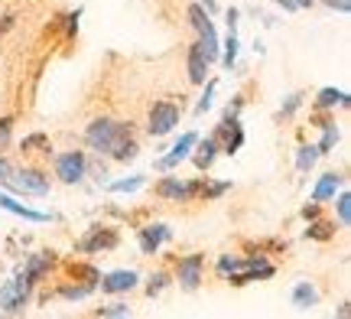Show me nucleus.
<instances>
[{
	"label": "nucleus",
	"instance_id": "nucleus-1",
	"mask_svg": "<svg viewBox=\"0 0 351 319\" xmlns=\"http://www.w3.org/2000/svg\"><path fill=\"white\" fill-rule=\"evenodd\" d=\"M85 141L91 150L98 154H111L114 160H134L137 156V143H134V128L124 121H111V117H98L91 121L85 130Z\"/></svg>",
	"mask_w": 351,
	"mask_h": 319
},
{
	"label": "nucleus",
	"instance_id": "nucleus-2",
	"mask_svg": "<svg viewBox=\"0 0 351 319\" xmlns=\"http://www.w3.org/2000/svg\"><path fill=\"white\" fill-rule=\"evenodd\" d=\"M189 20H192L195 33H199V43H202V49H205V56H208V62H215L218 59V33H215V23H212V16H208V10L202 3H192L189 7Z\"/></svg>",
	"mask_w": 351,
	"mask_h": 319
},
{
	"label": "nucleus",
	"instance_id": "nucleus-3",
	"mask_svg": "<svg viewBox=\"0 0 351 319\" xmlns=\"http://www.w3.org/2000/svg\"><path fill=\"white\" fill-rule=\"evenodd\" d=\"M7 182H10V189L23 192V196H46L49 192V176L39 169H16V173L10 169Z\"/></svg>",
	"mask_w": 351,
	"mask_h": 319
},
{
	"label": "nucleus",
	"instance_id": "nucleus-4",
	"mask_svg": "<svg viewBox=\"0 0 351 319\" xmlns=\"http://www.w3.org/2000/svg\"><path fill=\"white\" fill-rule=\"evenodd\" d=\"M179 117H182L179 104H173V102H156L150 108V124H147V130H150L153 137H163V134H169V130L179 124Z\"/></svg>",
	"mask_w": 351,
	"mask_h": 319
},
{
	"label": "nucleus",
	"instance_id": "nucleus-5",
	"mask_svg": "<svg viewBox=\"0 0 351 319\" xmlns=\"http://www.w3.org/2000/svg\"><path fill=\"white\" fill-rule=\"evenodd\" d=\"M231 274V283H247V281H257V277H274V264H267L261 255L257 257H247V261H238L228 268Z\"/></svg>",
	"mask_w": 351,
	"mask_h": 319
},
{
	"label": "nucleus",
	"instance_id": "nucleus-6",
	"mask_svg": "<svg viewBox=\"0 0 351 319\" xmlns=\"http://www.w3.org/2000/svg\"><path fill=\"white\" fill-rule=\"evenodd\" d=\"M88 169V160L82 150H69V154H59L56 156V176L62 179V182H82V176H85Z\"/></svg>",
	"mask_w": 351,
	"mask_h": 319
},
{
	"label": "nucleus",
	"instance_id": "nucleus-7",
	"mask_svg": "<svg viewBox=\"0 0 351 319\" xmlns=\"http://www.w3.org/2000/svg\"><path fill=\"white\" fill-rule=\"evenodd\" d=\"M202 268H205V255H186L179 264H176V277H179V287L182 290H199L202 283Z\"/></svg>",
	"mask_w": 351,
	"mask_h": 319
},
{
	"label": "nucleus",
	"instance_id": "nucleus-8",
	"mask_svg": "<svg viewBox=\"0 0 351 319\" xmlns=\"http://www.w3.org/2000/svg\"><path fill=\"white\" fill-rule=\"evenodd\" d=\"M199 192H202V182H179L176 176H166L156 182V196L160 199H173V202H189Z\"/></svg>",
	"mask_w": 351,
	"mask_h": 319
},
{
	"label": "nucleus",
	"instance_id": "nucleus-9",
	"mask_svg": "<svg viewBox=\"0 0 351 319\" xmlns=\"http://www.w3.org/2000/svg\"><path fill=\"white\" fill-rule=\"evenodd\" d=\"M195 143H199V134H195V130H189V134H182V137L176 141L173 150H169V154H166L163 160H156V169H173L176 163H182V160L189 156V150H192Z\"/></svg>",
	"mask_w": 351,
	"mask_h": 319
},
{
	"label": "nucleus",
	"instance_id": "nucleus-10",
	"mask_svg": "<svg viewBox=\"0 0 351 319\" xmlns=\"http://www.w3.org/2000/svg\"><path fill=\"white\" fill-rule=\"evenodd\" d=\"M98 283L104 294H124V290H134V287H137V274H134V270H114L108 277H101Z\"/></svg>",
	"mask_w": 351,
	"mask_h": 319
},
{
	"label": "nucleus",
	"instance_id": "nucleus-11",
	"mask_svg": "<svg viewBox=\"0 0 351 319\" xmlns=\"http://www.w3.org/2000/svg\"><path fill=\"white\" fill-rule=\"evenodd\" d=\"M114 244H117V231H114V228H95L85 241L78 244V248H82V251H88V255H95V251H111Z\"/></svg>",
	"mask_w": 351,
	"mask_h": 319
},
{
	"label": "nucleus",
	"instance_id": "nucleus-12",
	"mask_svg": "<svg viewBox=\"0 0 351 319\" xmlns=\"http://www.w3.org/2000/svg\"><path fill=\"white\" fill-rule=\"evenodd\" d=\"M208 56H205V49H202V43H192L189 46V82H195V85H202L205 82V72H208Z\"/></svg>",
	"mask_w": 351,
	"mask_h": 319
},
{
	"label": "nucleus",
	"instance_id": "nucleus-13",
	"mask_svg": "<svg viewBox=\"0 0 351 319\" xmlns=\"http://www.w3.org/2000/svg\"><path fill=\"white\" fill-rule=\"evenodd\" d=\"M166 238H169V228H166V225H147V228H140V251H143V255H156Z\"/></svg>",
	"mask_w": 351,
	"mask_h": 319
},
{
	"label": "nucleus",
	"instance_id": "nucleus-14",
	"mask_svg": "<svg viewBox=\"0 0 351 319\" xmlns=\"http://www.w3.org/2000/svg\"><path fill=\"white\" fill-rule=\"evenodd\" d=\"M218 134H225V154H238L241 143H244V130H241L238 117H225L221 121V128H218Z\"/></svg>",
	"mask_w": 351,
	"mask_h": 319
},
{
	"label": "nucleus",
	"instance_id": "nucleus-15",
	"mask_svg": "<svg viewBox=\"0 0 351 319\" xmlns=\"http://www.w3.org/2000/svg\"><path fill=\"white\" fill-rule=\"evenodd\" d=\"M0 209H3V212H10V215L26 218V222H46V218H49V215H43V212H36V209H29V205L10 199L7 192H0Z\"/></svg>",
	"mask_w": 351,
	"mask_h": 319
},
{
	"label": "nucleus",
	"instance_id": "nucleus-16",
	"mask_svg": "<svg viewBox=\"0 0 351 319\" xmlns=\"http://www.w3.org/2000/svg\"><path fill=\"white\" fill-rule=\"evenodd\" d=\"M49 264H52V257H49V255H33L29 261H26V268L20 270V277H23V281L29 283V287H33L36 281H43V274L49 270Z\"/></svg>",
	"mask_w": 351,
	"mask_h": 319
},
{
	"label": "nucleus",
	"instance_id": "nucleus-17",
	"mask_svg": "<svg viewBox=\"0 0 351 319\" xmlns=\"http://www.w3.org/2000/svg\"><path fill=\"white\" fill-rule=\"evenodd\" d=\"M341 189V176L339 173H326V176L315 182L313 189V202H328V199H335V192Z\"/></svg>",
	"mask_w": 351,
	"mask_h": 319
},
{
	"label": "nucleus",
	"instance_id": "nucleus-18",
	"mask_svg": "<svg viewBox=\"0 0 351 319\" xmlns=\"http://www.w3.org/2000/svg\"><path fill=\"white\" fill-rule=\"evenodd\" d=\"M315 303H319V290H315L313 283H296L293 287V307L296 309H313Z\"/></svg>",
	"mask_w": 351,
	"mask_h": 319
},
{
	"label": "nucleus",
	"instance_id": "nucleus-19",
	"mask_svg": "<svg viewBox=\"0 0 351 319\" xmlns=\"http://www.w3.org/2000/svg\"><path fill=\"white\" fill-rule=\"evenodd\" d=\"M215 150H218V141L208 137V141L199 147V154H195V166H199V169H208V166L215 163Z\"/></svg>",
	"mask_w": 351,
	"mask_h": 319
},
{
	"label": "nucleus",
	"instance_id": "nucleus-20",
	"mask_svg": "<svg viewBox=\"0 0 351 319\" xmlns=\"http://www.w3.org/2000/svg\"><path fill=\"white\" fill-rule=\"evenodd\" d=\"M315 160H319V147H300L296 150V169L300 173H309L315 166Z\"/></svg>",
	"mask_w": 351,
	"mask_h": 319
},
{
	"label": "nucleus",
	"instance_id": "nucleus-21",
	"mask_svg": "<svg viewBox=\"0 0 351 319\" xmlns=\"http://www.w3.org/2000/svg\"><path fill=\"white\" fill-rule=\"evenodd\" d=\"M335 104H348V91H339V88L319 91V108H335Z\"/></svg>",
	"mask_w": 351,
	"mask_h": 319
},
{
	"label": "nucleus",
	"instance_id": "nucleus-22",
	"mask_svg": "<svg viewBox=\"0 0 351 319\" xmlns=\"http://www.w3.org/2000/svg\"><path fill=\"white\" fill-rule=\"evenodd\" d=\"M322 128V143H319V154H328L335 143H339V128L332 124V121H326V124H319Z\"/></svg>",
	"mask_w": 351,
	"mask_h": 319
},
{
	"label": "nucleus",
	"instance_id": "nucleus-23",
	"mask_svg": "<svg viewBox=\"0 0 351 319\" xmlns=\"http://www.w3.org/2000/svg\"><path fill=\"white\" fill-rule=\"evenodd\" d=\"M221 62H225V69H234V62H238V33H234V29H228V43H225Z\"/></svg>",
	"mask_w": 351,
	"mask_h": 319
},
{
	"label": "nucleus",
	"instance_id": "nucleus-24",
	"mask_svg": "<svg viewBox=\"0 0 351 319\" xmlns=\"http://www.w3.org/2000/svg\"><path fill=\"white\" fill-rule=\"evenodd\" d=\"M332 235H335V225H328V222H313L306 228V238H315V241H328Z\"/></svg>",
	"mask_w": 351,
	"mask_h": 319
},
{
	"label": "nucleus",
	"instance_id": "nucleus-25",
	"mask_svg": "<svg viewBox=\"0 0 351 319\" xmlns=\"http://www.w3.org/2000/svg\"><path fill=\"white\" fill-rule=\"evenodd\" d=\"M143 182H147V176H130V179H117V182H111L108 189L111 192H137Z\"/></svg>",
	"mask_w": 351,
	"mask_h": 319
},
{
	"label": "nucleus",
	"instance_id": "nucleus-26",
	"mask_svg": "<svg viewBox=\"0 0 351 319\" xmlns=\"http://www.w3.org/2000/svg\"><path fill=\"white\" fill-rule=\"evenodd\" d=\"M91 290H95V283H78V287H62L59 294H62L65 300H85Z\"/></svg>",
	"mask_w": 351,
	"mask_h": 319
},
{
	"label": "nucleus",
	"instance_id": "nucleus-27",
	"mask_svg": "<svg viewBox=\"0 0 351 319\" xmlns=\"http://www.w3.org/2000/svg\"><path fill=\"white\" fill-rule=\"evenodd\" d=\"M339 225L341 228H348L351 225V196L348 192H341L339 196Z\"/></svg>",
	"mask_w": 351,
	"mask_h": 319
},
{
	"label": "nucleus",
	"instance_id": "nucleus-28",
	"mask_svg": "<svg viewBox=\"0 0 351 319\" xmlns=\"http://www.w3.org/2000/svg\"><path fill=\"white\" fill-rule=\"evenodd\" d=\"M72 277H85V283H95V287H98V281H101V274L95 268H88V264H75V268H72Z\"/></svg>",
	"mask_w": 351,
	"mask_h": 319
},
{
	"label": "nucleus",
	"instance_id": "nucleus-29",
	"mask_svg": "<svg viewBox=\"0 0 351 319\" xmlns=\"http://www.w3.org/2000/svg\"><path fill=\"white\" fill-rule=\"evenodd\" d=\"M215 88H218V82H208V85H205V95H202V102L195 104V111H199V115H205V111H208V108H212Z\"/></svg>",
	"mask_w": 351,
	"mask_h": 319
},
{
	"label": "nucleus",
	"instance_id": "nucleus-30",
	"mask_svg": "<svg viewBox=\"0 0 351 319\" xmlns=\"http://www.w3.org/2000/svg\"><path fill=\"white\" fill-rule=\"evenodd\" d=\"M228 189H231V182H212V186H202V196H205V202H212Z\"/></svg>",
	"mask_w": 351,
	"mask_h": 319
},
{
	"label": "nucleus",
	"instance_id": "nucleus-31",
	"mask_svg": "<svg viewBox=\"0 0 351 319\" xmlns=\"http://www.w3.org/2000/svg\"><path fill=\"white\" fill-rule=\"evenodd\" d=\"M166 283H169V277H166V274H153V277H150V283H147V294H150V296H156V294H160V290H163V287H166Z\"/></svg>",
	"mask_w": 351,
	"mask_h": 319
},
{
	"label": "nucleus",
	"instance_id": "nucleus-32",
	"mask_svg": "<svg viewBox=\"0 0 351 319\" xmlns=\"http://www.w3.org/2000/svg\"><path fill=\"white\" fill-rule=\"evenodd\" d=\"M98 316H130V307H124V303H114V307L98 309Z\"/></svg>",
	"mask_w": 351,
	"mask_h": 319
},
{
	"label": "nucleus",
	"instance_id": "nucleus-33",
	"mask_svg": "<svg viewBox=\"0 0 351 319\" xmlns=\"http://www.w3.org/2000/svg\"><path fill=\"white\" fill-rule=\"evenodd\" d=\"M300 104H302V95H289V98H287V104L280 108V117H289V115H293V111H296V108H300Z\"/></svg>",
	"mask_w": 351,
	"mask_h": 319
},
{
	"label": "nucleus",
	"instance_id": "nucleus-34",
	"mask_svg": "<svg viewBox=\"0 0 351 319\" xmlns=\"http://www.w3.org/2000/svg\"><path fill=\"white\" fill-rule=\"evenodd\" d=\"M33 147H49L46 134H33V137H26V141H23V150H33Z\"/></svg>",
	"mask_w": 351,
	"mask_h": 319
},
{
	"label": "nucleus",
	"instance_id": "nucleus-35",
	"mask_svg": "<svg viewBox=\"0 0 351 319\" xmlns=\"http://www.w3.org/2000/svg\"><path fill=\"white\" fill-rule=\"evenodd\" d=\"M10 128H13V121L3 117V121H0V147H7V141H10Z\"/></svg>",
	"mask_w": 351,
	"mask_h": 319
},
{
	"label": "nucleus",
	"instance_id": "nucleus-36",
	"mask_svg": "<svg viewBox=\"0 0 351 319\" xmlns=\"http://www.w3.org/2000/svg\"><path fill=\"white\" fill-rule=\"evenodd\" d=\"M326 7H332V10H339V13H348L351 0H326Z\"/></svg>",
	"mask_w": 351,
	"mask_h": 319
},
{
	"label": "nucleus",
	"instance_id": "nucleus-37",
	"mask_svg": "<svg viewBox=\"0 0 351 319\" xmlns=\"http://www.w3.org/2000/svg\"><path fill=\"white\" fill-rule=\"evenodd\" d=\"M302 218H319V202L306 205V209H302Z\"/></svg>",
	"mask_w": 351,
	"mask_h": 319
},
{
	"label": "nucleus",
	"instance_id": "nucleus-38",
	"mask_svg": "<svg viewBox=\"0 0 351 319\" xmlns=\"http://www.w3.org/2000/svg\"><path fill=\"white\" fill-rule=\"evenodd\" d=\"M7 176H10V163L0 160V182H7Z\"/></svg>",
	"mask_w": 351,
	"mask_h": 319
},
{
	"label": "nucleus",
	"instance_id": "nucleus-39",
	"mask_svg": "<svg viewBox=\"0 0 351 319\" xmlns=\"http://www.w3.org/2000/svg\"><path fill=\"white\" fill-rule=\"evenodd\" d=\"M274 3H280V7H283V10H289V13L296 10V7H293V0H274Z\"/></svg>",
	"mask_w": 351,
	"mask_h": 319
},
{
	"label": "nucleus",
	"instance_id": "nucleus-40",
	"mask_svg": "<svg viewBox=\"0 0 351 319\" xmlns=\"http://www.w3.org/2000/svg\"><path fill=\"white\" fill-rule=\"evenodd\" d=\"M293 7L300 10V7H313V0H293Z\"/></svg>",
	"mask_w": 351,
	"mask_h": 319
},
{
	"label": "nucleus",
	"instance_id": "nucleus-41",
	"mask_svg": "<svg viewBox=\"0 0 351 319\" xmlns=\"http://www.w3.org/2000/svg\"><path fill=\"white\" fill-rule=\"evenodd\" d=\"M215 7V0H205V10H212Z\"/></svg>",
	"mask_w": 351,
	"mask_h": 319
}]
</instances>
